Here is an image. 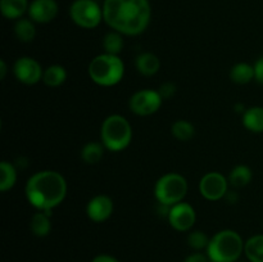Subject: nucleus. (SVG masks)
Segmentation results:
<instances>
[{
  "label": "nucleus",
  "mask_w": 263,
  "mask_h": 262,
  "mask_svg": "<svg viewBox=\"0 0 263 262\" xmlns=\"http://www.w3.org/2000/svg\"><path fill=\"white\" fill-rule=\"evenodd\" d=\"M5 73H7V64H5L4 59H2L0 61V79H4Z\"/></svg>",
  "instance_id": "32"
},
{
  "label": "nucleus",
  "mask_w": 263,
  "mask_h": 262,
  "mask_svg": "<svg viewBox=\"0 0 263 262\" xmlns=\"http://www.w3.org/2000/svg\"><path fill=\"white\" fill-rule=\"evenodd\" d=\"M122 33L117 32V31H110L103 39V48H104L105 53L113 54V55H118L122 51L123 45V38Z\"/></svg>",
  "instance_id": "26"
},
{
  "label": "nucleus",
  "mask_w": 263,
  "mask_h": 262,
  "mask_svg": "<svg viewBox=\"0 0 263 262\" xmlns=\"http://www.w3.org/2000/svg\"><path fill=\"white\" fill-rule=\"evenodd\" d=\"M104 145L98 141H90L85 144L84 148L81 149V158L85 163L95 164L103 158L104 154Z\"/></svg>",
  "instance_id": "24"
},
{
  "label": "nucleus",
  "mask_w": 263,
  "mask_h": 262,
  "mask_svg": "<svg viewBox=\"0 0 263 262\" xmlns=\"http://www.w3.org/2000/svg\"><path fill=\"white\" fill-rule=\"evenodd\" d=\"M100 140L108 151H125L133 140V128L130 122L121 115L108 116L102 123Z\"/></svg>",
  "instance_id": "5"
},
{
  "label": "nucleus",
  "mask_w": 263,
  "mask_h": 262,
  "mask_svg": "<svg viewBox=\"0 0 263 262\" xmlns=\"http://www.w3.org/2000/svg\"><path fill=\"white\" fill-rule=\"evenodd\" d=\"M208 261H210L208 256H205L204 253H200V252H195V253L189 254V256L184 259V262H208Z\"/></svg>",
  "instance_id": "30"
},
{
  "label": "nucleus",
  "mask_w": 263,
  "mask_h": 262,
  "mask_svg": "<svg viewBox=\"0 0 263 262\" xmlns=\"http://www.w3.org/2000/svg\"><path fill=\"white\" fill-rule=\"evenodd\" d=\"M171 133L175 139L180 141H189L195 135V128L192 122L185 120H177L172 123Z\"/></svg>",
  "instance_id": "25"
},
{
  "label": "nucleus",
  "mask_w": 263,
  "mask_h": 262,
  "mask_svg": "<svg viewBox=\"0 0 263 262\" xmlns=\"http://www.w3.org/2000/svg\"><path fill=\"white\" fill-rule=\"evenodd\" d=\"M28 0H0V10L7 20H20L28 12Z\"/></svg>",
  "instance_id": "16"
},
{
  "label": "nucleus",
  "mask_w": 263,
  "mask_h": 262,
  "mask_svg": "<svg viewBox=\"0 0 263 262\" xmlns=\"http://www.w3.org/2000/svg\"><path fill=\"white\" fill-rule=\"evenodd\" d=\"M254 73H256V79L254 80L258 84L263 85V55L259 57L256 63H254Z\"/></svg>",
  "instance_id": "29"
},
{
  "label": "nucleus",
  "mask_w": 263,
  "mask_h": 262,
  "mask_svg": "<svg viewBox=\"0 0 263 262\" xmlns=\"http://www.w3.org/2000/svg\"><path fill=\"white\" fill-rule=\"evenodd\" d=\"M69 18L86 30L98 27L103 20V8L95 0H74L69 7Z\"/></svg>",
  "instance_id": "7"
},
{
  "label": "nucleus",
  "mask_w": 263,
  "mask_h": 262,
  "mask_svg": "<svg viewBox=\"0 0 263 262\" xmlns=\"http://www.w3.org/2000/svg\"><path fill=\"white\" fill-rule=\"evenodd\" d=\"M253 179V172L246 164H238L231 170L229 175V182L234 188H244Z\"/></svg>",
  "instance_id": "22"
},
{
  "label": "nucleus",
  "mask_w": 263,
  "mask_h": 262,
  "mask_svg": "<svg viewBox=\"0 0 263 262\" xmlns=\"http://www.w3.org/2000/svg\"><path fill=\"white\" fill-rule=\"evenodd\" d=\"M67 80V71L61 64H51L44 69L43 82L49 87H58Z\"/></svg>",
  "instance_id": "18"
},
{
  "label": "nucleus",
  "mask_w": 263,
  "mask_h": 262,
  "mask_svg": "<svg viewBox=\"0 0 263 262\" xmlns=\"http://www.w3.org/2000/svg\"><path fill=\"white\" fill-rule=\"evenodd\" d=\"M91 262H118V259L110 254H98L92 258Z\"/></svg>",
  "instance_id": "31"
},
{
  "label": "nucleus",
  "mask_w": 263,
  "mask_h": 262,
  "mask_svg": "<svg viewBox=\"0 0 263 262\" xmlns=\"http://www.w3.org/2000/svg\"><path fill=\"white\" fill-rule=\"evenodd\" d=\"M199 192L204 199L211 202L222 199L229 192V179L221 172H208L200 179Z\"/></svg>",
  "instance_id": "9"
},
{
  "label": "nucleus",
  "mask_w": 263,
  "mask_h": 262,
  "mask_svg": "<svg viewBox=\"0 0 263 262\" xmlns=\"http://www.w3.org/2000/svg\"><path fill=\"white\" fill-rule=\"evenodd\" d=\"M15 79L25 85H35L43 80L44 69L40 63L31 57H21L13 64Z\"/></svg>",
  "instance_id": "10"
},
{
  "label": "nucleus",
  "mask_w": 263,
  "mask_h": 262,
  "mask_svg": "<svg viewBox=\"0 0 263 262\" xmlns=\"http://www.w3.org/2000/svg\"><path fill=\"white\" fill-rule=\"evenodd\" d=\"M246 109H247V108L244 107V104H241V103H239V104L235 105V112L241 113V115H243V113L246 112Z\"/></svg>",
  "instance_id": "33"
},
{
  "label": "nucleus",
  "mask_w": 263,
  "mask_h": 262,
  "mask_svg": "<svg viewBox=\"0 0 263 262\" xmlns=\"http://www.w3.org/2000/svg\"><path fill=\"white\" fill-rule=\"evenodd\" d=\"M187 244L194 251H202V249H207L208 244H210V238L207 234L202 230H193L192 233L187 235Z\"/></svg>",
  "instance_id": "27"
},
{
  "label": "nucleus",
  "mask_w": 263,
  "mask_h": 262,
  "mask_svg": "<svg viewBox=\"0 0 263 262\" xmlns=\"http://www.w3.org/2000/svg\"><path fill=\"white\" fill-rule=\"evenodd\" d=\"M55 0H32L28 7V17L35 23H49L58 14Z\"/></svg>",
  "instance_id": "13"
},
{
  "label": "nucleus",
  "mask_w": 263,
  "mask_h": 262,
  "mask_svg": "<svg viewBox=\"0 0 263 262\" xmlns=\"http://www.w3.org/2000/svg\"><path fill=\"white\" fill-rule=\"evenodd\" d=\"M162 102H163V98L161 97L158 90L143 89L131 95L130 100H128V107L134 115L145 117V116H151L158 112Z\"/></svg>",
  "instance_id": "8"
},
{
  "label": "nucleus",
  "mask_w": 263,
  "mask_h": 262,
  "mask_svg": "<svg viewBox=\"0 0 263 262\" xmlns=\"http://www.w3.org/2000/svg\"><path fill=\"white\" fill-rule=\"evenodd\" d=\"M187 194V181L182 175L170 172L157 180L154 185V197L159 204L172 207L180 202H184Z\"/></svg>",
  "instance_id": "6"
},
{
  "label": "nucleus",
  "mask_w": 263,
  "mask_h": 262,
  "mask_svg": "<svg viewBox=\"0 0 263 262\" xmlns=\"http://www.w3.org/2000/svg\"><path fill=\"white\" fill-rule=\"evenodd\" d=\"M167 218H168L170 225L175 230L187 231L194 226L197 221V212L192 204L186 202H180L170 208Z\"/></svg>",
  "instance_id": "11"
},
{
  "label": "nucleus",
  "mask_w": 263,
  "mask_h": 262,
  "mask_svg": "<svg viewBox=\"0 0 263 262\" xmlns=\"http://www.w3.org/2000/svg\"><path fill=\"white\" fill-rule=\"evenodd\" d=\"M30 229L32 234L37 238H44V236L49 235L51 230V222L50 216L46 215L43 211H37L35 215L31 217L30 221Z\"/></svg>",
  "instance_id": "19"
},
{
  "label": "nucleus",
  "mask_w": 263,
  "mask_h": 262,
  "mask_svg": "<svg viewBox=\"0 0 263 262\" xmlns=\"http://www.w3.org/2000/svg\"><path fill=\"white\" fill-rule=\"evenodd\" d=\"M87 73L97 85L110 87L122 81L125 76V64L120 55L103 53L91 59L87 67Z\"/></svg>",
  "instance_id": "3"
},
{
  "label": "nucleus",
  "mask_w": 263,
  "mask_h": 262,
  "mask_svg": "<svg viewBox=\"0 0 263 262\" xmlns=\"http://www.w3.org/2000/svg\"><path fill=\"white\" fill-rule=\"evenodd\" d=\"M244 244L240 234L225 229L210 239L207 256L211 262H235L244 252Z\"/></svg>",
  "instance_id": "4"
},
{
  "label": "nucleus",
  "mask_w": 263,
  "mask_h": 262,
  "mask_svg": "<svg viewBox=\"0 0 263 262\" xmlns=\"http://www.w3.org/2000/svg\"><path fill=\"white\" fill-rule=\"evenodd\" d=\"M244 253L249 262H263V234L251 236L246 241Z\"/></svg>",
  "instance_id": "20"
},
{
  "label": "nucleus",
  "mask_w": 263,
  "mask_h": 262,
  "mask_svg": "<svg viewBox=\"0 0 263 262\" xmlns=\"http://www.w3.org/2000/svg\"><path fill=\"white\" fill-rule=\"evenodd\" d=\"M158 91L163 99H170V98L174 97L175 92H176V86H175V84H172V82H164V84L161 85Z\"/></svg>",
  "instance_id": "28"
},
{
  "label": "nucleus",
  "mask_w": 263,
  "mask_h": 262,
  "mask_svg": "<svg viewBox=\"0 0 263 262\" xmlns=\"http://www.w3.org/2000/svg\"><path fill=\"white\" fill-rule=\"evenodd\" d=\"M136 69L145 77L154 76L161 68V61L153 53H141L135 59Z\"/></svg>",
  "instance_id": "15"
},
{
  "label": "nucleus",
  "mask_w": 263,
  "mask_h": 262,
  "mask_svg": "<svg viewBox=\"0 0 263 262\" xmlns=\"http://www.w3.org/2000/svg\"><path fill=\"white\" fill-rule=\"evenodd\" d=\"M152 18L149 0H104L103 20L123 36H138L148 28Z\"/></svg>",
  "instance_id": "1"
},
{
  "label": "nucleus",
  "mask_w": 263,
  "mask_h": 262,
  "mask_svg": "<svg viewBox=\"0 0 263 262\" xmlns=\"http://www.w3.org/2000/svg\"><path fill=\"white\" fill-rule=\"evenodd\" d=\"M14 35L22 43H31L36 36L35 22L30 18H20L15 21Z\"/></svg>",
  "instance_id": "21"
},
{
  "label": "nucleus",
  "mask_w": 263,
  "mask_h": 262,
  "mask_svg": "<svg viewBox=\"0 0 263 262\" xmlns=\"http://www.w3.org/2000/svg\"><path fill=\"white\" fill-rule=\"evenodd\" d=\"M241 122L248 131L254 134L263 133V107L254 105L247 108L246 112L241 115Z\"/></svg>",
  "instance_id": "14"
},
{
  "label": "nucleus",
  "mask_w": 263,
  "mask_h": 262,
  "mask_svg": "<svg viewBox=\"0 0 263 262\" xmlns=\"http://www.w3.org/2000/svg\"><path fill=\"white\" fill-rule=\"evenodd\" d=\"M115 204L108 195L99 194L92 197L86 205V215L94 222H104L112 216Z\"/></svg>",
  "instance_id": "12"
},
{
  "label": "nucleus",
  "mask_w": 263,
  "mask_h": 262,
  "mask_svg": "<svg viewBox=\"0 0 263 262\" xmlns=\"http://www.w3.org/2000/svg\"><path fill=\"white\" fill-rule=\"evenodd\" d=\"M230 79L231 81L238 85H247L256 79L254 73V66L249 63H236L230 69Z\"/></svg>",
  "instance_id": "17"
},
{
  "label": "nucleus",
  "mask_w": 263,
  "mask_h": 262,
  "mask_svg": "<svg viewBox=\"0 0 263 262\" xmlns=\"http://www.w3.org/2000/svg\"><path fill=\"white\" fill-rule=\"evenodd\" d=\"M25 194L32 207L51 216V211L58 207L67 195L66 179L53 170L39 171L27 180Z\"/></svg>",
  "instance_id": "2"
},
{
  "label": "nucleus",
  "mask_w": 263,
  "mask_h": 262,
  "mask_svg": "<svg viewBox=\"0 0 263 262\" xmlns=\"http://www.w3.org/2000/svg\"><path fill=\"white\" fill-rule=\"evenodd\" d=\"M17 182V170L10 162L3 161L0 163V190L8 192Z\"/></svg>",
  "instance_id": "23"
}]
</instances>
